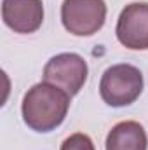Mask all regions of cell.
<instances>
[{
	"mask_svg": "<svg viewBox=\"0 0 148 150\" xmlns=\"http://www.w3.org/2000/svg\"><path fill=\"white\" fill-rule=\"evenodd\" d=\"M72 96L49 82H38L23 98L21 113L25 124L37 133H51L63 124L70 110Z\"/></svg>",
	"mask_w": 148,
	"mask_h": 150,
	"instance_id": "6da1fadb",
	"label": "cell"
},
{
	"mask_svg": "<svg viewBox=\"0 0 148 150\" xmlns=\"http://www.w3.org/2000/svg\"><path fill=\"white\" fill-rule=\"evenodd\" d=\"M143 74L140 68L118 63L106 68L99 80V96L113 108H122L132 105L143 93Z\"/></svg>",
	"mask_w": 148,
	"mask_h": 150,
	"instance_id": "7a4b0ae2",
	"label": "cell"
},
{
	"mask_svg": "<svg viewBox=\"0 0 148 150\" xmlns=\"http://www.w3.org/2000/svg\"><path fill=\"white\" fill-rule=\"evenodd\" d=\"M106 21L105 0H65L61 5V23L75 37L98 33Z\"/></svg>",
	"mask_w": 148,
	"mask_h": 150,
	"instance_id": "3957f363",
	"label": "cell"
},
{
	"mask_svg": "<svg viewBox=\"0 0 148 150\" xmlns=\"http://www.w3.org/2000/svg\"><path fill=\"white\" fill-rule=\"evenodd\" d=\"M87 61L77 52H61L52 56L44 67V82L58 86L70 96H77L87 82Z\"/></svg>",
	"mask_w": 148,
	"mask_h": 150,
	"instance_id": "277c9868",
	"label": "cell"
},
{
	"mask_svg": "<svg viewBox=\"0 0 148 150\" xmlns=\"http://www.w3.org/2000/svg\"><path fill=\"white\" fill-rule=\"evenodd\" d=\"M117 40L132 51L148 49V4L134 2L120 11L117 21Z\"/></svg>",
	"mask_w": 148,
	"mask_h": 150,
	"instance_id": "5b68a950",
	"label": "cell"
},
{
	"mask_svg": "<svg viewBox=\"0 0 148 150\" xmlns=\"http://www.w3.org/2000/svg\"><path fill=\"white\" fill-rule=\"evenodd\" d=\"M2 21L14 33H35L44 23L42 0H2Z\"/></svg>",
	"mask_w": 148,
	"mask_h": 150,
	"instance_id": "8992f818",
	"label": "cell"
},
{
	"mask_svg": "<svg viewBox=\"0 0 148 150\" xmlns=\"http://www.w3.org/2000/svg\"><path fill=\"white\" fill-rule=\"evenodd\" d=\"M105 147L106 150H147V131L136 120H122L110 129Z\"/></svg>",
	"mask_w": 148,
	"mask_h": 150,
	"instance_id": "52a82bcc",
	"label": "cell"
},
{
	"mask_svg": "<svg viewBox=\"0 0 148 150\" xmlns=\"http://www.w3.org/2000/svg\"><path fill=\"white\" fill-rule=\"evenodd\" d=\"M59 150H96L92 140L84 134V133H75L72 136H68L63 143Z\"/></svg>",
	"mask_w": 148,
	"mask_h": 150,
	"instance_id": "ba28073f",
	"label": "cell"
}]
</instances>
